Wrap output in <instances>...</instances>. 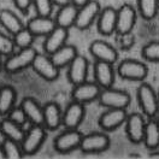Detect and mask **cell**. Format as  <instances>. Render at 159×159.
<instances>
[{"label":"cell","mask_w":159,"mask_h":159,"mask_svg":"<svg viewBox=\"0 0 159 159\" xmlns=\"http://www.w3.org/2000/svg\"><path fill=\"white\" fill-rule=\"evenodd\" d=\"M39 52L34 47H28V48H22L17 52L15 51L11 56L6 57V60L4 61V71L7 74H17L27 68L31 66L33 60L36 57Z\"/></svg>","instance_id":"1"},{"label":"cell","mask_w":159,"mask_h":159,"mask_svg":"<svg viewBox=\"0 0 159 159\" xmlns=\"http://www.w3.org/2000/svg\"><path fill=\"white\" fill-rule=\"evenodd\" d=\"M136 97L142 113L149 118L156 117L159 111V99L158 93H156L152 86L148 83H141L138 88Z\"/></svg>","instance_id":"2"},{"label":"cell","mask_w":159,"mask_h":159,"mask_svg":"<svg viewBox=\"0 0 159 159\" xmlns=\"http://www.w3.org/2000/svg\"><path fill=\"white\" fill-rule=\"evenodd\" d=\"M46 130L47 129L43 125L31 124L29 130L25 131V135L20 142L24 156H33L36 152H39V149L47 138Z\"/></svg>","instance_id":"3"},{"label":"cell","mask_w":159,"mask_h":159,"mask_svg":"<svg viewBox=\"0 0 159 159\" xmlns=\"http://www.w3.org/2000/svg\"><path fill=\"white\" fill-rule=\"evenodd\" d=\"M100 106L106 109H127L130 105V95L125 90L116 89L113 87L101 89L98 98Z\"/></svg>","instance_id":"4"},{"label":"cell","mask_w":159,"mask_h":159,"mask_svg":"<svg viewBox=\"0 0 159 159\" xmlns=\"http://www.w3.org/2000/svg\"><path fill=\"white\" fill-rule=\"evenodd\" d=\"M117 74L120 79L141 82L147 77L148 68L145 63L136 59H124L119 63Z\"/></svg>","instance_id":"5"},{"label":"cell","mask_w":159,"mask_h":159,"mask_svg":"<svg viewBox=\"0 0 159 159\" xmlns=\"http://www.w3.org/2000/svg\"><path fill=\"white\" fill-rule=\"evenodd\" d=\"M101 6L97 0H89L87 4L77 9V16L75 20V27L79 30H87L93 25L99 16Z\"/></svg>","instance_id":"6"},{"label":"cell","mask_w":159,"mask_h":159,"mask_svg":"<svg viewBox=\"0 0 159 159\" xmlns=\"http://www.w3.org/2000/svg\"><path fill=\"white\" fill-rule=\"evenodd\" d=\"M31 68L40 77H42L48 82L56 81L59 77L60 69L58 66H56L53 60L51 59V56L46 53H38L33 60Z\"/></svg>","instance_id":"7"},{"label":"cell","mask_w":159,"mask_h":159,"mask_svg":"<svg viewBox=\"0 0 159 159\" xmlns=\"http://www.w3.org/2000/svg\"><path fill=\"white\" fill-rule=\"evenodd\" d=\"M110 138L105 133H92L88 135H83L80 149L83 153L94 154L107 151L110 147Z\"/></svg>","instance_id":"8"},{"label":"cell","mask_w":159,"mask_h":159,"mask_svg":"<svg viewBox=\"0 0 159 159\" xmlns=\"http://www.w3.org/2000/svg\"><path fill=\"white\" fill-rule=\"evenodd\" d=\"M82 138V133L77 129H66L54 139L53 146L54 149L59 153H70L80 148Z\"/></svg>","instance_id":"9"},{"label":"cell","mask_w":159,"mask_h":159,"mask_svg":"<svg viewBox=\"0 0 159 159\" xmlns=\"http://www.w3.org/2000/svg\"><path fill=\"white\" fill-rule=\"evenodd\" d=\"M100 93H101V87L95 81L94 82L84 81L80 84L74 86L71 92V98L75 101H79L81 104L86 105L92 101L98 100Z\"/></svg>","instance_id":"10"},{"label":"cell","mask_w":159,"mask_h":159,"mask_svg":"<svg viewBox=\"0 0 159 159\" xmlns=\"http://www.w3.org/2000/svg\"><path fill=\"white\" fill-rule=\"evenodd\" d=\"M86 116V107L83 104L72 100L66 109L63 111V122L61 125L65 129H77L82 124Z\"/></svg>","instance_id":"11"},{"label":"cell","mask_w":159,"mask_h":159,"mask_svg":"<svg viewBox=\"0 0 159 159\" xmlns=\"http://www.w3.org/2000/svg\"><path fill=\"white\" fill-rule=\"evenodd\" d=\"M145 128H146V120L141 113L128 115L125 120V133L130 142L135 145L143 142Z\"/></svg>","instance_id":"12"},{"label":"cell","mask_w":159,"mask_h":159,"mask_svg":"<svg viewBox=\"0 0 159 159\" xmlns=\"http://www.w3.org/2000/svg\"><path fill=\"white\" fill-rule=\"evenodd\" d=\"M136 23V10L130 5L124 4L117 9V35H124L133 31Z\"/></svg>","instance_id":"13"},{"label":"cell","mask_w":159,"mask_h":159,"mask_svg":"<svg viewBox=\"0 0 159 159\" xmlns=\"http://www.w3.org/2000/svg\"><path fill=\"white\" fill-rule=\"evenodd\" d=\"M128 113L125 109H107L99 117L98 124L104 131H113L125 123Z\"/></svg>","instance_id":"14"},{"label":"cell","mask_w":159,"mask_h":159,"mask_svg":"<svg viewBox=\"0 0 159 159\" xmlns=\"http://www.w3.org/2000/svg\"><path fill=\"white\" fill-rule=\"evenodd\" d=\"M89 53L95 60L115 64L118 59V52L116 47L104 40H94L89 46Z\"/></svg>","instance_id":"15"},{"label":"cell","mask_w":159,"mask_h":159,"mask_svg":"<svg viewBox=\"0 0 159 159\" xmlns=\"http://www.w3.org/2000/svg\"><path fill=\"white\" fill-rule=\"evenodd\" d=\"M94 81L101 87V89L113 87L116 80V70L113 64L97 60L94 64Z\"/></svg>","instance_id":"16"},{"label":"cell","mask_w":159,"mask_h":159,"mask_svg":"<svg viewBox=\"0 0 159 159\" xmlns=\"http://www.w3.org/2000/svg\"><path fill=\"white\" fill-rule=\"evenodd\" d=\"M116 28H117V10L111 6L101 9L97 18L98 31L104 36H110L113 33H116Z\"/></svg>","instance_id":"17"},{"label":"cell","mask_w":159,"mask_h":159,"mask_svg":"<svg viewBox=\"0 0 159 159\" xmlns=\"http://www.w3.org/2000/svg\"><path fill=\"white\" fill-rule=\"evenodd\" d=\"M88 77V60L86 57L77 54L68 66V81L72 86L80 84Z\"/></svg>","instance_id":"18"},{"label":"cell","mask_w":159,"mask_h":159,"mask_svg":"<svg viewBox=\"0 0 159 159\" xmlns=\"http://www.w3.org/2000/svg\"><path fill=\"white\" fill-rule=\"evenodd\" d=\"M68 39H69V29L57 25L47 36H45V41L42 45L43 53L51 56L57 50H59L60 47L66 45Z\"/></svg>","instance_id":"19"},{"label":"cell","mask_w":159,"mask_h":159,"mask_svg":"<svg viewBox=\"0 0 159 159\" xmlns=\"http://www.w3.org/2000/svg\"><path fill=\"white\" fill-rule=\"evenodd\" d=\"M25 27L35 35V38H41V36L45 38L57 27V24H56V20L51 18V16L47 17V16L36 15L35 17L28 20Z\"/></svg>","instance_id":"20"},{"label":"cell","mask_w":159,"mask_h":159,"mask_svg":"<svg viewBox=\"0 0 159 159\" xmlns=\"http://www.w3.org/2000/svg\"><path fill=\"white\" fill-rule=\"evenodd\" d=\"M63 110L56 101L43 105V127L47 130H57L61 127Z\"/></svg>","instance_id":"21"},{"label":"cell","mask_w":159,"mask_h":159,"mask_svg":"<svg viewBox=\"0 0 159 159\" xmlns=\"http://www.w3.org/2000/svg\"><path fill=\"white\" fill-rule=\"evenodd\" d=\"M20 106L24 111L30 124L43 125V106H41L34 98L30 97L24 98Z\"/></svg>","instance_id":"22"},{"label":"cell","mask_w":159,"mask_h":159,"mask_svg":"<svg viewBox=\"0 0 159 159\" xmlns=\"http://www.w3.org/2000/svg\"><path fill=\"white\" fill-rule=\"evenodd\" d=\"M77 6L74 5L72 2L64 5L58 9L57 13H56V24L61 28H66L70 29L71 27L75 25V20H76V16H77Z\"/></svg>","instance_id":"23"},{"label":"cell","mask_w":159,"mask_h":159,"mask_svg":"<svg viewBox=\"0 0 159 159\" xmlns=\"http://www.w3.org/2000/svg\"><path fill=\"white\" fill-rule=\"evenodd\" d=\"M77 54H79L77 48L75 46L64 45L59 50H57L54 53L51 54V59L53 60L56 66H58L59 69H63L65 66H69V64L77 57Z\"/></svg>","instance_id":"24"},{"label":"cell","mask_w":159,"mask_h":159,"mask_svg":"<svg viewBox=\"0 0 159 159\" xmlns=\"http://www.w3.org/2000/svg\"><path fill=\"white\" fill-rule=\"evenodd\" d=\"M0 25L11 35H15L17 31L25 27L20 17L13 11L7 9L0 10Z\"/></svg>","instance_id":"25"},{"label":"cell","mask_w":159,"mask_h":159,"mask_svg":"<svg viewBox=\"0 0 159 159\" xmlns=\"http://www.w3.org/2000/svg\"><path fill=\"white\" fill-rule=\"evenodd\" d=\"M0 133L5 139H10L17 142H22V140L25 135V130L23 127L12 122L7 117L0 120Z\"/></svg>","instance_id":"26"},{"label":"cell","mask_w":159,"mask_h":159,"mask_svg":"<svg viewBox=\"0 0 159 159\" xmlns=\"http://www.w3.org/2000/svg\"><path fill=\"white\" fill-rule=\"evenodd\" d=\"M17 92L12 86L0 87V116H7V113L16 106Z\"/></svg>","instance_id":"27"},{"label":"cell","mask_w":159,"mask_h":159,"mask_svg":"<svg viewBox=\"0 0 159 159\" xmlns=\"http://www.w3.org/2000/svg\"><path fill=\"white\" fill-rule=\"evenodd\" d=\"M143 143L148 149L156 151L159 147V124L158 120L151 119L146 123Z\"/></svg>","instance_id":"28"},{"label":"cell","mask_w":159,"mask_h":159,"mask_svg":"<svg viewBox=\"0 0 159 159\" xmlns=\"http://www.w3.org/2000/svg\"><path fill=\"white\" fill-rule=\"evenodd\" d=\"M138 11L143 20L156 18L159 11V0H138Z\"/></svg>","instance_id":"29"},{"label":"cell","mask_w":159,"mask_h":159,"mask_svg":"<svg viewBox=\"0 0 159 159\" xmlns=\"http://www.w3.org/2000/svg\"><path fill=\"white\" fill-rule=\"evenodd\" d=\"M12 40L16 48L18 50L28 48V47H33V43L35 41V35L27 27H24L23 29L17 31L15 35H12Z\"/></svg>","instance_id":"30"},{"label":"cell","mask_w":159,"mask_h":159,"mask_svg":"<svg viewBox=\"0 0 159 159\" xmlns=\"http://www.w3.org/2000/svg\"><path fill=\"white\" fill-rule=\"evenodd\" d=\"M1 146H2V151H4L5 158L17 159L24 157V152L22 149L20 142H17V141H13V140L10 139H5L2 141Z\"/></svg>","instance_id":"31"},{"label":"cell","mask_w":159,"mask_h":159,"mask_svg":"<svg viewBox=\"0 0 159 159\" xmlns=\"http://www.w3.org/2000/svg\"><path fill=\"white\" fill-rule=\"evenodd\" d=\"M142 58L151 63H159V41H151L141 50Z\"/></svg>","instance_id":"32"},{"label":"cell","mask_w":159,"mask_h":159,"mask_svg":"<svg viewBox=\"0 0 159 159\" xmlns=\"http://www.w3.org/2000/svg\"><path fill=\"white\" fill-rule=\"evenodd\" d=\"M33 6H34L36 15L48 17L53 12L54 4L52 0H33Z\"/></svg>","instance_id":"33"},{"label":"cell","mask_w":159,"mask_h":159,"mask_svg":"<svg viewBox=\"0 0 159 159\" xmlns=\"http://www.w3.org/2000/svg\"><path fill=\"white\" fill-rule=\"evenodd\" d=\"M16 50V46L13 43L12 38L0 33V54L4 57H9L11 56Z\"/></svg>","instance_id":"34"},{"label":"cell","mask_w":159,"mask_h":159,"mask_svg":"<svg viewBox=\"0 0 159 159\" xmlns=\"http://www.w3.org/2000/svg\"><path fill=\"white\" fill-rule=\"evenodd\" d=\"M7 118L11 119L12 122H15V123H17V124H20V125H24L27 122H28V119H27V116H25V113H24V111L22 110L20 106H15L13 109L11 110L10 112L7 113Z\"/></svg>","instance_id":"35"},{"label":"cell","mask_w":159,"mask_h":159,"mask_svg":"<svg viewBox=\"0 0 159 159\" xmlns=\"http://www.w3.org/2000/svg\"><path fill=\"white\" fill-rule=\"evenodd\" d=\"M118 41L120 48H123V50H128L134 45V38L131 36V33L124 34V35H118Z\"/></svg>","instance_id":"36"},{"label":"cell","mask_w":159,"mask_h":159,"mask_svg":"<svg viewBox=\"0 0 159 159\" xmlns=\"http://www.w3.org/2000/svg\"><path fill=\"white\" fill-rule=\"evenodd\" d=\"M13 4L22 13H28L30 6L33 5V0H13Z\"/></svg>","instance_id":"37"},{"label":"cell","mask_w":159,"mask_h":159,"mask_svg":"<svg viewBox=\"0 0 159 159\" xmlns=\"http://www.w3.org/2000/svg\"><path fill=\"white\" fill-rule=\"evenodd\" d=\"M54 6H58V7H61L64 5H68V4H71V0H52Z\"/></svg>","instance_id":"38"},{"label":"cell","mask_w":159,"mask_h":159,"mask_svg":"<svg viewBox=\"0 0 159 159\" xmlns=\"http://www.w3.org/2000/svg\"><path fill=\"white\" fill-rule=\"evenodd\" d=\"M89 0H71V2L74 4V5H76L77 7L80 6H82V5H84V4H87Z\"/></svg>","instance_id":"39"},{"label":"cell","mask_w":159,"mask_h":159,"mask_svg":"<svg viewBox=\"0 0 159 159\" xmlns=\"http://www.w3.org/2000/svg\"><path fill=\"white\" fill-rule=\"evenodd\" d=\"M149 157H152V158H159V152H152L149 154Z\"/></svg>","instance_id":"40"},{"label":"cell","mask_w":159,"mask_h":159,"mask_svg":"<svg viewBox=\"0 0 159 159\" xmlns=\"http://www.w3.org/2000/svg\"><path fill=\"white\" fill-rule=\"evenodd\" d=\"M1 158H5V156H4V151H2V146L0 145V159Z\"/></svg>","instance_id":"41"},{"label":"cell","mask_w":159,"mask_h":159,"mask_svg":"<svg viewBox=\"0 0 159 159\" xmlns=\"http://www.w3.org/2000/svg\"><path fill=\"white\" fill-rule=\"evenodd\" d=\"M1 54H0V72H1V70H4V63H2V60H1Z\"/></svg>","instance_id":"42"},{"label":"cell","mask_w":159,"mask_h":159,"mask_svg":"<svg viewBox=\"0 0 159 159\" xmlns=\"http://www.w3.org/2000/svg\"><path fill=\"white\" fill-rule=\"evenodd\" d=\"M158 99H159V90H158Z\"/></svg>","instance_id":"43"},{"label":"cell","mask_w":159,"mask_h":159,"mask_svg":"<svg viewBox=\"0 0 159 159\" xmlns=\"http://www.w3.org/2000/svg\"><path fill=\"white\" fill-rule=\"evenodd\" d=\"M158 124H159V119H158Z\"/></svg>","instance_id":"44"}]
</instances>
